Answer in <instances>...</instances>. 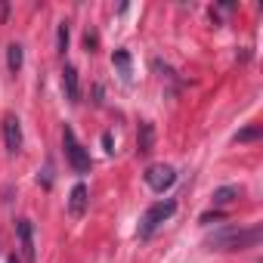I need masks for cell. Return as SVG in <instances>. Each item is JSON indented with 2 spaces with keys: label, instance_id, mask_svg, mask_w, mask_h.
I'll return each mask as SVG.
<instances>
[{
  "label": "cell",
  "instance_id": "1",
  "mask_svg": "<svg viewBox=\"0 0 263 263\" xmlns=\"http://www.w3.org/2000/svg\"><path fill=\"white\" fill-rule=\"evenodd\" d=\"M260 235H263L260 226H248V229H241V226H223L214 235H208V245L214 251H245V248H254L260 241Z\"/></svg>",
  "mask_w": 263,
  "mask_h": 263
},
{
  "label": "cell",
  "instance_id": "2",
  "mask_svg": "<svg viewBox=\"0 0 263 263\" xmlns=\"http://www.w3.org/2000/svg\"><path fill=\"white\" fill-rule=\"evenodd\" d=\"M174 211H177V201H174V198H164V201L149 204V208H146V214L140 217L137 238H140V241H149V238L158 232V226H161V223H167V220L174 217Z\"/></svg>",
  "mask_w": 263,
  "mask_h": 263
},
{
  "label": "cell",
  "instance_id": "3",
  "mask_svg": "<svg viewBox=\"0 0 263 263\" xmlns=\"http://www.w3.org/2000/svg\"><path fill=\"white\" fill-rule=\"evenodd\" d=\"M62 146H65V158H68V164H71L78 174H87V171H90V152L81 146L78 134H74L68 124L62 127Z\"/></svg>",
  "mask_w": 263,
  "mask_h": 263
},
{
  "label": "cell",
  "instance_id": "4",
  "mask_svg": "<svg viewBox=\"0 0 263 263\" xmlns=\"http://www.w3.org/2000/svg\"><path fill=\"white\" fill-rule=\"evenodd\" d=\"M143 177H146V186L152 192H164V189H171L177 183V171L171 164H152V167H146Z\"/></svg>",
  "mask_w": 263,
  "mask_h": 263
},
{
  "label": "cell",
  "instance_id": "5",
  "mask_svg": "<svg viewBox=\"0 0 263 263\" xmlns=\"http://www.w3.org/2000/svg\"><path fill=\"white\" fill-rule=\"evenodd\" d=\"M16 235H19V251L25 257V263H37V254H34V226L31 220H19L16 223Z\"/></svg>",
  "mask_w": 263,
  "mask_h": 263
},
{
  "label": "cell",
  "instance_id": "6",
  "mask_svg": "<svg viewBox=\"0 0 263 263\" xmlns=\"http://www.w3.org/2000/svg\"><path fill=\"white\" fill-rule=\"evenodd\" d=\"M4 143H7V149H10L13 155L22 149V124H19L16 115H7V118H4Z\"/></svg>",
  "mask_w": 263,
  "mask_h": 263
},
{
  "label": "cell",
  "instance_id": "7",
  "mask_svg": "<svg viewBox=\"0 0 263 263\" xmlns=\"http://www.w3.org/2000/svg\"><path fill=\"white\" fill-rule=\"evenodd\" d=\"M87 186L84 183H78L74 189H71V195H68V214L71 217H84L87 214Z\"/></svg>",
  "mask_w": 263,
  "mask_h": 263
},
{
  "label": "cell",
  "instance_id": "8",
  "mask_svg": "<svg viewBox=\"0 0 263 263\" xmlns=\"http://www.w3.org/2000/svg\"><path fill=\"white\" fill-rule=\"evenodd\" d=\"M62 87H65V96H68L71 102H78L81 87H78V68H74V65H65V68H62Z\"/></svg>",
  "mask_w": 263,
  "mask_h": 263
},
{
  "label": "cell",
  "instance_id": "9",
  "mask_svg": "<svg viewBox=\"0 0 263 263\" xmlns=\"http://www.w3.org/2000/svg\"><path fill=\"white\" fill-rule=\"evenodd\" d=\"M241 195V186H220L214 195H211V201H214V208L220 211V208H226V204H232L235 198Z\"/></svg>",
  "mask_w": 263,
  "mask_h": 263
},
{
  "label": "cell",
  "instance_id": "10",
  "mask_svg": "<svg viewBox=\"0 0 263 263\" xmlns=\"http://www.w3.org/2000/svg\"><path fill=\"white\" fill-rule=\"evenodd\" d=\"M152 143H155V127H152L149 121H143V124H140V140H137L140 149H137V152H140V155H149V152H152Z\"/></svg>",
  "mask_w": 263,
  "mask_h": 263
},
{
  "label": "cell",
  "instance_id": "11",
  "mask_svg": "<svg viewBox=\"0 0 263 263\" xmlns=\"http://www.w3.org/2000/svg\"><path fill=\"white\" fill-rule=\"evenodd\" d=\"M7 65H10V71L22 68V44H10L7 47Z\"/></svg>",
  "mask_w": 263,
  "mask_h": 263
},
{
  "label": "cell",
  "instance_id": "12",
  "mask_svg": "<svg viewBox=\"0 0 263 263\" xmlns=\"http://www.w3.org/2000/svg\"><path fill=\"white\" fill-rule=\"evenodd\" d=\"M111 62L118 65V71H121V78H130V53H127V50H115V56H111Z\"/></svg>",
  "mask_w": 263,
  "mask_h": 263
},
{
  "label": "cell",
  "instance_id": "13",
  "mask_svg": "<svg viewBox=\"0 0 263 263\" xmlns=\"http://www.w3.org/2000/svg\"><path fill=\"white\" fill-rule=\"evenodd\" d=\"M56 50H59V53L68 50V22H59V31H56Z\"/></svg>",
  "mask_w": 263,
  "mask_h": 263
},
{
  "label": "cell",
  "instance_id": "14",
  "mask_svg": "<svg viewBox=\"0 0 263 263\" xmlns=\"http://www.w3.org/2000/svg\"><path fill=\"white\" fill-rule=\"evenodd\" d=\"M238 143H251V140H260V127H248V130H241V134L235 137Z\"/></svg>",
  "mask_w": 263,
  "mask_h": 263
},
{
  "label": "cell",
  "instance_id": "15",
  "mask_svg": "<svg viewBox=\"0 0 263 263\" xmlns=\"http://www.w3.org/2000/svg\"><path fill=\"white\" fill-rule=\"evenodd\" d=\"M220 217H223V211L214 208V211H204V214H201V223H211V220H220Z\"/></svg>",
  "mask_w": 263,
  "mask_h": 263
},
{
  "label": "cell",
  "instance_id": "16",
  "mask_svg": "<svg viewBox=\"0 0 263 263\" xmlns=\"http://www.w3.org/2000/svg\"><path fill=\"white\" fill-rule=\"evenodd\" d=\"M84 47H87V50H93V47H96V34H93V31H87V34H84Z\"/></svg>",
  "mask_w": 263,
  "mask_h": 263
},
{
  "label": "cell",
  "instance_id": "17",
  "mask_svg": "<svg viewBox=\"0 0 263 263\" xmlns=\"http://www.w3.org/2000/svg\"><path fill=\"white\" fill-rule=\"evenodd\" d=\"M102 146H105V152H111V134H102Z\"/></svg>",
  "mask_w": 263,
  "mask_h": 263
},
{
  "label": "cell",
  "instance_id": "18",
  "mask_svg": "<svg viewBox=\"0 0 263 263\" xmlns=\"http://www.w3.org/2000/svg\"><path fill=\"white\" fill-rule=\"evenodd\" d=\"M10 263H19V260H16V254H13V257H10Z\"/></svg>",
  "mask_w": 263,
  "mask_h": 263
}]
</instances>
